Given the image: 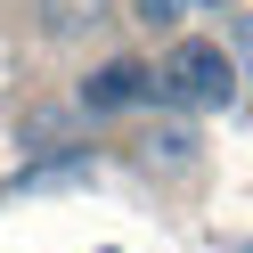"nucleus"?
I'll return each mask as SVG.
<instances>
[{"instance_id": "obj_3", "label": "nucleus", "mask_w": 253, "mask_h": 253, "mask_svg": "<svg viewBox=\"0 0 253 253\" xmlns=\"http://www.w3.org/2000/svg\"><path fill=\"white\" fill-rule=\"evenodd\" d=\"M33 17L49 41H90L98 25H115V0H33Z\"/></svg>"}, {"instance_id": "obj_2", "label": "nucleus", "mask_w": 253, "mask_h": 253, "mask_svg": "<svg viewBox=\"0 0 253 253\" xmlns=\"http://www.w3.org/2000/svg\"><path fill=\"white\" fill-rule=\"evenodd\" d=\"M139 98H155V74L139 57H106L82 82V115H115V106H139Z\"/></svg>"}, {"instance_id": "obj_4", "label": "nucleus", "mask_w": 253, "mask_h": 253, "mask_svg": "<svg viewBox=\"0 0 253 253\" xmlns=\"http://www.w3.org/2000/svg\"><path fill=\"white\" fill-rule=\"evenodd\" d=\"M188 8H196V0H131V25H147V33H180Z\"/></svg>"}, {"instance_id": "obj_1", "label": "nucleus", "mask_w": 253, "mask_h": 253, "mask_svg": "<svg viewBox=\"0 0 253 253\" xmlns=\"http://www.w3.org/2000/svg\"><path fill=\"white\" fill-rule=\"evenodd\" d=\"M155 98L171 106H237V49L220 41H171L155 66Z\"/></svg>"}]
</instances>
